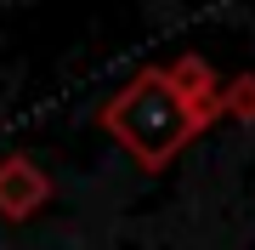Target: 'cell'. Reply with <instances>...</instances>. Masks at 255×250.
<instances>
[{
  "instance_id": "2",
  "label": "cell",
  "mask_w": 255,
  "mask_h": 250,
  "mask_svg": "<svg viewBox=\"0 0 255 250\" xmlns=\"http://www.w3.org/2000/svg\"><path fill=\"white\" fill-rule=\"evenodd\" d=\"M51 205V176L40 171V159L6 154L0 159V216L6 222H28Z\"/></svg>"
},
{
  "instance_id": "3",
  "label": "cell",
  "mask_w": 255,
  "mask_h": 250,
  "mask_svg": "<svg viewBox=\"0 0 255 250\" xmlns=\"http://www.w3.org/2000/svg\"><path fill=\"white\" fill-rule=\"evenodd\" d=\"M221 108H227V120L255 125V74H250V68H244V74H227V85H221Z\"/></svg>"
},
{
  "instance_id": "1",
  "label": "cell",
  "mask_w": 255,
  "mask_h": 250,
  "mask_svg": "<svg viewBox=\"0 0 255 250\" xmlns=\"http://www.w3.org/2000/svg\"><path fill=\"white\" fill-rule=\"evenodd\" d=\"M97 125L108 131L142 171H164L210 120L182 97V85L170 80L164 63H147L97 108Z\"/></svg>"
}]
</instances>
